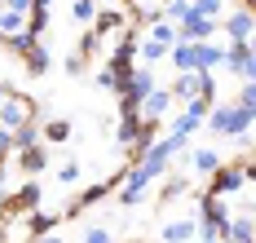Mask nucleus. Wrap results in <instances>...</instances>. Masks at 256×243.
I'll return each instance as SVG.
<instances>
[{
	"instance_id": "nucleus-1",
	"label": "nucleus",
	"mask_w": 256,
	"mask_h": 243,
	"mask_svg": "<svg viewBox=\"0 0 256 243\" xmlns=\"http://www.w3.org/2000/svg\"><path fill=\"white\" fill-rule=\"evenodd\" d=\"M208 128L212 133H221V137H243L248 128H252V110L248 106H212L208 110Z\"/></svg>"
},
{
	"instance_id": "nucleus-2",
	"label": "nucleus",
	"mask_w": 256,
	"mask_h": 243,
	"mask_svg": "<svg viewBox=\"0 0 256 243\" xmlns=\"http://www.w3.org/2000/svg\"><path fill=\"white\" fill-rule=\"evenodd\" d=\"M226 226H230V212H226L221 194H212V190L199 194V239H221Z\"/></svg>"
},
{
	"instance_id": "nucleus-3",
	"label": "nucleus",
	"mask_w": 256,
	"mask_h": 243,
	"mask_svg": "<svg viewBox=\"0 0 256 243\" xmlns=\"http://www.w3.org/2000/svg\"><path fill=\"white\" fill-rule=\"evenodd\" d=\"M31 120H36V98L9 88L4 102H0V124H4V128H22V124H31Z\"/></svg>"
},
{
	"instance_id": "nucleus-4",
	"label": "nucleus",
	"mask_w": 256,
	"mask_h": 243,
	"mask_svg": "<svg viewBox=\"0 0 256 243\" xmlns=\"http://www.w3.org/2000/svg\"><path fill=\"white\" fill-rule=\"evenodd\" d=\"M4 204V216H18V212H36L40 204H44V190H40V182H26V186H18L9 199H0Z\"/></svg>"
},
{
	"instance_id": "nucleus-5",
	"label": "nucleus",
	"mask_w": 256,
	"mask_h": 243,
	"mask_svg": "<svg viewBox=\"0 0 256 243\" xmlns=\"http://www.w3.org/2000/svg\"><path fill=\"white\" fill-rule=\"evenodd\" d=\"M243 186H248V177H243V164H234V168H226V164H221V168L212 172V186H208V190L226 199V194H238Z\"/></svg>"
},
{
	"instance_id": "nucleus-6",
	"label": "nucleus",
	"mask_w": 256,
	"mask_h": 243,
	"mask_svg": "<svg viewBox=\"0 0 256 243\" xmlns=\"http://www.w3.org/2000/svg\"><path fill=\"white\" fill-rule=\"evenodd\" d=\"M216 31H221V22H216V18H199V14H190V18L177 27V36H181V40H194V44H204V40H212Z\"/></svg>"
},
{
	"instance_id": "nucleus-7",
	"label": "nucleus",
	"mask_w": 256,
	"mask_h": 243,
	"mask_svg": "<svg viewBox=\"0 0 256 243\" xmlns=\"http://www.w3.org/2000/svg\"><path fill=\"white\" fill-rule=\"evenodd\" d=\"M221 31L230 36V44H234V40H252V31H256V14H252V9H234L230 18L221 22Z\"/></svg>"
},
{
	"instance_id": "nucleus-8",
	"label": "nucleus",
	"mask_w": 256,
	"mask_h": 243,
	"mask_svg": "<svg viewBox=\"0 0 256 243\" xmlns=\"http://www.w3.org/2000/svg\"><path fill=\"white\" fill-rule=\"evenodd\" d=\"M204 93V71H177L172 80V102H194Z\"/></svg>"
},
{
	"instance_id": "nucleus-9",
	"label": "nucleus",
	"mask_w": 256,
	"mask_h": 243,
	"mask_svg": "<svg viewBox=\"0 0 256 243\" xmlns=\"http://www.w3.org/2000/svg\"><path fill=\"white\" fill-rule=\"evenodd\" d=\"M172 110V88H150L142 98V120H164Z\"/></svg>"
},
{
	"instance_id": "nucleus-10",
	"label": "nucleus",
	"mask_w": 256,
	"mask_h": 243,
	"mask_svg": "<svg viewBox=\"0 0 256 243\" xmlns=\"http://www.w3.org/2000/svg\"><path fill=\"white\" fill-rule=\"evenodd\" d=\"M110 186H115V182H98V186H88L84 194H80V199H71V204L62 208V216H80L84 208H93V204H102L106 194H110Z\"/></svg>"
},
{
	"instance_id": "nucleus-11",
	"label": "nucleus",
	"mask_w": 256,
	"mask_h": 243,
	"mask_svg": "<svg viewBox=\"0 0 256 243\" xmlns=\"http://www.w3.org/2000/svg\"><path fill=\"white\" fill-rule=\"evenodd\" d=\"M194 66H199V71H216V66H226V44H212V40L194 44Z\"/></svg>"
},
{
	"instance_id": "nucleus-12",
	"label": "nucleus",
	"mask_w": 256,
	"mask_h": 243,
	"mask_svg": "<svg viewBox=\"0 0 256 243\" xmlns=\"http://www.w3.org/2000/svg\"><path fill=\"white\" fill-rule=\"evenodd\" d=\"M18 168H22L26 177H40V172L49 168V150H44V146H26V150H18Z\"/></svg>"
},
{
	"instance_id": "nucleus-13",
	"label": "nucleus",
	"mask_w": 256,
	"mask_h": 243,
	"mask_svg": "<svg viewBox=\"0 0 256 243\" xmlns=\"http://www.w3.org/2000/svg\"><path fill=\"white\" fill-rule=\"evenodd\" d=\"M194 234H199L194 221H168V226L159 230V243H190Z\"/></svg>"
},
{
	"instance_id": "nucleus-14",
	"label": "nucleus",
	"mask_w": 256,
	"mask_h": 243,
	"mask_svg": "<svg viewBox=\"0 0 256 243\" xmlns=\"http://www.w3.org/2000/svg\"><path fill=\"white\" fill-rule=\"evenodd\" d=\"M168 58H172V66H177V71H199V66H194V40H172V49H168Z\"/></svg>"
},
{
	"instance_id": "nucleus-15",
	"label": "nucleus",
	"mask_w": 256,
	"mask_h": 243,
	"mask_svg": "<svg viewBox=\"0 0 256 243\" xmlns=\"http://www.w3.org/2000/svg\"><path fill=\"white\" fill-rule=\"evenodd\" d=\"M93 31H98V36H115V31H124V14H120V9H98V18H93Z\"/></svg>"
},
{
	"instance_id": "nucleus-16",
	"label": "nucleus",
	"mask_w": 256,
	"mask_h": 243,
	"mask_svg": "<svg viewBox=\"0 0 256 243\" xmlns=\"http://www.w3.org/2000/svg\"><path fill=\"white\" fill-rule=\"evenodd\" d=\"M226 239H230V243H256V221H252V216H230Z\"/></svg>"
},
{
	"instance_id": "nucleus-17",
	"label": "nucleus",
	"mask_w": 256,
	"mask_h": 243,
	"mask_svg": "<svg viewBox=\"0 0 256 243\" xmlns=\"http://www.w3.org/2000/svg\"><path fill=\"white\" fill-rule=\"evenodd\" d=\"M22 221H26V230H31V239H40V234H53V230H58V221H62V216L40 212V208H36V212H26Z\"/></svg>"
},
{
	"instance_id": "nucleus-18",
	"label": "nucleus",
	"mask_w": 256,
	"mask_h": 243,
	"mask_svg": "<svg viewBox=\"0 0 256 243\" xmlns=\"http://www.w3.org/2000/svg\"><path fill=\"white\" fill-rule=\"evenodd\" d=\"M137 133H142V110H120V146H132L137 142Z\"/></svg>"
},
{
	"instance_id": "nucleus-19",
	"label": "nucleus",
	"mask_w": 256,
	"mask_h": 243,
	"mask_svg": "<svg viewBox=\"0 0 256 243\" xmlns=\"http://www.w3.org/2000/svg\"><path fill=\"white\" fill-rule=\"evenodd\" d=\"M190 168H194V172H204V177H212V172L221 168V155H216L212 146H204V150H194V155H190Z\"/></svg>"
},
{
	"instance_id": "nucleus-20",
	"label": "nucleus",
	"mask_w": 256,
	"mask_h": 243,
	"mask_svg": "<svg viewBox=\"0 0 256 243\" xmlns=\"http://www.w3.org/2000/svg\"><path fill=\"white\" fill-rule=\"evenodd\" d=\"M22 66H26V71H31V76H44V71H49V66H53V58H49V49H44V44L36 40V49H31V54L22 58Z\"/></svg>"
},
{
	"instance_id": "nucleus-21",
	"label": "nucleus",
	"mask_w": 256,
	"mask_h": 243,
	"mask_svg": "<svg viewBox=\"0 0 256 243\" xmlns=\"http://www.w3.org/2000/svg\"><path fill=\"white\" fill-rule=\"evenodd\" d=\"M40 137H44V128L31 120V124H22V128H14V150H26V146H40Z\"/></svg>"
},
{
	"instance_id": "nucleus-22",
	"label": "nucleus",
	"mask_w": 256,
	"mask_h": 243,
	"mask_svg": "<svg viewBox=\"0 0 256 243\" xmlns=\"http://www.w3.org/2000/svg\"><path fill=\"white\" fill-rule=\"evenodd\" d=\"M98 9H102V0H71V22L88 27V22L98 18Z\"/></svg>"
},
{
	"instance_id": "nucleus-23",
	"label": "nucleus",
	"mask_w": 256,
	"mask_h": 243,
	"mask_svg": "<svg viewBox=\"0 0 256 243\" xmlns=\"http://www.w3.org/2000/svg\"><path fill=\"white\" fill-rule=\"evenodd\" d=\"M36 40H40V36H31V31H14V36H4V49H14L18 58H26L36 49Z\"/></svg>"
},
{
	"instance_id": "nucleus-24",
	"label": "nucleus",
	"mask_w": 256,
	"mask_h": 243,
	"mask_svg": "<svg viewBox=\"0 0 256 243\" xmlns=\"http://www.w3.org/2000/svg\"><path fill=\"white\" fill-rule=\"evenodd\" d=\"M168 128H172L177 137H190V133H199V128H204V115H194V110H186V115H181V120H172Z\"/></svg>"
},
{
	"instance_id": "nucleus-25",
	"label": "nucleus",
	"mask_w": 256,
	"mask_h": 243,
	"mask_svg": "<svg viewBox=\"0 0 256 243\" xmlns=\"http://www.w3.org/2000/svg\"><path fill=\"white\" fill-rule=\"evenodd\" d=\"M0 31H4V36L26 31V14H22V9H0Z\"/></svg>"
},
{
	"instance_id": "nucleus-26",
	"label": "nucleus",
	"mask_w": 256,
	"mask_h": 243,
	"mask_svg": "<svg viewBox=\"0 0 256 243\" xmlns=\"http://www.w3.org/2000/svg\"><path fill=\"white\" fill-rule=\"evenodd\" d=\"M186 190H190V177H168V182H164V194H159V204H172V199H181V194H186Z\"/></svg>"
},
{
	"instance_id": "nucleus-27",
	"label": "nucleus",
	"mask_w": 256,
	"mask_h": 243,
	"mask_svg": "<svg viewBox=\"0 0 256 243\" xmlns=\"http://www.w3.org/2000/svg\"><path fill=\"white\" fill-rule=\"evenodd\" d=\"M44 27H49V9L44 4H31L26 9V31L31 36H44Z\"/></svg>"
},
{
	"instance_id": "nucleus-28",
	"label": "nucleus",
	"mask_w": 256,
	"mask_h": 243,
	"mask_svg": "<svg viewBox=\"0 0 256 243\" xmlns=\"http://www.w3.org/2000/svg\"><path fill=\"white\" fill-rule=\"evenodd\" d=\"M190 14H194V4H190V0H168V9H164V18H168V22H186V18H190Z\"/></svg>"
},
{
	"instance_id": "nucleus-29",
	"label": "nucleus",
	"mask_w": 256,
	"mask_h": 243,
	"mask_svg": "<svg viewBox=\"0 0 256 243\" xmlns=\"http://www.w3.org/2000/svg\"><path fill=\"white\" fill-rule=\"evenodd\" d=\"M150 40H159V44L172 49V40H177V22H164V18H159V22L150 27Z\"/></svg>"
},
{
	"instance_id": "nucleus-30",
	"label": "nucleus",
	"mask_w": 256,
	"mask_h": 243,
	"mask_svg": "<svg viewBox=\"0 0 256 243\" xmlns=\"http://www.w3.org/2000/svg\"><path fill=\"white\" fill-rule=\"evenodd\" d=\"M40 128H44L49 142H71V124H66V120H49V124H40Z\"/></svg>"
},
{
	"instance_id": "nucleus-31",
	"label": "nucleus",
	"mask_w": 256,
	"mask_h": 243,
	"mask_svg": "<svg viewBox=\"0 0 256 243\" xmlns=\"http://www.w3.org/2000/svg\"><path fill=\"white\" fill-rule=\"evenodd\" d=\"M190 4L199 18H221V9H226V0H190Z\"/></svg>"
},
{
	"instance_id": "nucleus-32",
	"label": "nucleus",
	"mask_w": 256,
	"mask_h": 243,
	"mask_svg": "<svg viewBox=\"0 0 256 243\" xmlns=\"http://www.w3.org/2000/svg\"><path fill=\"white\" fill-rule=\"evenodd\" d=\"M159 58H168V44H159V40H146V44H142V62L150 66V62H159Z\"/></svg>"
},
{
	"instance_id": "nucleus-33",
	"label": "nucleus",
	"mask_w": 256,
	"mask_h": 243,
	"mask_svg": "<svg viewBox=\"0 0 256 243\" xmlns=\"http://www.w3.org/2000/svg\"><path fill=\"white\" fill-rule=\"evenodd\" d=\"M98 49H102V36H98V31H84V36H80V58H93Z\"/></svg>"
},
{
	"instance_id": "nucleus-34",
	"label": "nucleus",
	"mask_w": 256,
	"mask_h": 243,
	"mask_svg": "<svg viewBox=\"0 0 256 243\" xmlns=\"http://www.w3.org/2000/svg\"><path fill=\"white\" fill-rule=\"evenodd\" d=\"M98 88H102V93H120V76H115L110 66H102V71H98Z\"/></svg>"
},
{
	"instance_id": "nucleus-35",
	"label": "nucleus",
	"mask_w": 256,
	"mask_h": 243,
	"mask_svg": "<svg viewBox=\"0 0 256 243\" xmlns=\"http://www.w3.org/2000/svg\"><path fill=\"white\" fill-rule=\"evenodd\" d=\"M4 243H31V230H26V221H14V226L4 230Z\"/></svg>"
},
{
	"instance_id": "nucleus-36",
	"label": "nucleus",
	"mask_w": 256,
	"mask_h": 243,
	"mask_svg": "<svg viewBox=\"0 0 256 243\" xmlns=\"http://www.w3.org/2000/svg\"><path fill=\"white\" fill-rule=\"evenodd\" d=\"M238 106H248L256 115V80H243V88H238Z\"/></svg>"
},
{
	"instance_id": "nucleus-37",
	"label": "nucleus",
	"mask_w": 256,
	"mask_h": 243,
	"mask_svg": "<svg viewBox=\"0 0 256 243\" xmlns=\"http://www.w3.org/2000/svg\"><path fill=\"white\" fill-rule=\"evenodd\" d=\"M84 243H115V234H110L106 226H88V230H84Z\"/></svg>"
},
{
	"instance_id": "nucleus-38",
	"label": "nucleus",
	"mask_w": 256,
	"mask_h": 243,
	"mask_svg": "<svg viewBox=\"0 0 256 243\" xmlns=\"http://www.w3.org/2000/svg\"><path fill=\"white\" fill-rule=\"evenodd\" d=\"M58 182H62V186H76L80 182V164H62V168H58Z\"/></svg>"
},
{
	"instance_id": "nucleus-39",
	"label": "nucleus",
	"mask_w": 256,
	"mask_h": 243,
	"mask_svg": "<svg viewBox=\"0 0 256 243\" xmlns=\"http://www.w3.org/2000/svg\"><path fill=\"white\" fill-rule=\"evenodd\" d=\"M84 66H88V58H66V76H84Z\"/></svg>"
},
{
	"instance_id": "nucleus-40",
	"label": "nucleus",
	"mask_w": 256,
	"mask_h": 243,
	"mask_svg": "<svg viewBox=\"0 0 256 243\" xmlns=\"http://www.w3.org/2000/svg\"><path fill=\"white\" fill-rule=\"evenodd\" d=\"M4 190H9V164L0 160V199H4Z\"/></svg>"
},
{
	"instance_id": "nucleus-41",
	"label": "nucleus",
	"mask_w": 256,
	"mask_h": 243,
	"mask_svg": "<svg viewBox=\"0 0 256 243\" xmlns=\"http://www.w3.org/2000/svg\"><path fill=\"white\" fill-rule=\"evenodd\" d=\"M243 177H248V182L256 186V160H243Z\"/></svg>"
},
{
	"instance_id": "nucleus-42",
	"label": "nucleus",
	"mask_w": 256,
	"mask_h": 243,
	"mask_svg": "<svg viewBox=\"0 0 256 243\" xmlns=\"http://www.w3.org/2000/svg\"><path fill=\"white\" fill-rule=\"evenodd\" d=\"M4 9H22V14H26V9H31V0H4Z\"/></svg>"
},
{
	"instance_id": "nucleus-43",
	"label": "nucleus",
	"mask_w": 256,
	"mask_h": 243,
	"mask_svg": "<svg viewBox=\"0 0 256 243\" xmlns=\"http://www.w3.org/2000/svg\"><path fill=\"white\" fill-rule=\"evenodd\" d=\"M31 243H62L58 234H40V239H31Z\"/></svg>"
},
{
	"instance_id": "nucleus-44",
	"label": "nucleus",
	"mask_w": 256,
	"mask_h": 243,
	"mask_svg": "<svg viewBox=\"0 0 256 243\" xmlns=\"http://www.w3.org/2000/svg\"><path fill=\"white\" fill-rule=\"evenodd\" d=\"M199 243H230V239H226V234H221V239H199Z\"/></svg>"
},
{
	"instance_id": "nucleus-45",
	"label": "nucleus",
	"mask_w": 256,
	"mask_h": 243,
	"mask_svg": "<svg viewBox=\"0 0 256 243\" xmlns=\"http://www.w3.org/2000/svg\"><path fill=\"white\" fill-rule=\"evenodd\" d=\"M248 49H252V54H256V31H252V40H248Z\"/></svg>"
},
{
	"instance_id": "nucleus-46",
	"label": "nucleus",
	"mask_w": 256,
	"mask_h": 243,
	"mask_svg": "<svg viewBox=\"0 0 256 243\" xmlns=\"http://www.w3.org/2000/svg\"><path fill=\"white\" fill-rule=\"evenodd\" d=\"M4 93H9V84H0V102H4Z\"/></svg>"
},
{
	"instance_id": "nucleus-47",
	"label": "nucleus",
	"mask_w": 256,
	"mask_h": 243,
	"mask_svg": "<svg viewBox=\"0 0 256 243\" xmlns=\"http://www.w3.org/2000/svg\"><path fill=\"white\" fill-rule=\"evenodd\" d=\"M31 4H44V9H49V4H53V0H31Z\"/></svg>"
},
{
	"instance_id": "nucleus-48",
	"label": "nucleus",
	"mask_w": 256,
	"mask_h": 243,
	"mask_svg": "<svg viewBox=\"0 0 256 243\" xmlns=\"http://www.w3.org/2000/svg\"><path fill=\"white\" fill-rule=\"evenodd\" d=\"M243 9H252V14H256V0H248V4H243Z\"/></svg>"
},
{
	"instance_id": "nucleus-49",
	"label": "nucleus",
	"mask_w": 256,
	"mask_h": 243,
	"mask_svg": "<svg viewBox=\"0 0 256 243\" xmlns=\"http://www.w3.org/2000/svg\"><path fill=\"white\" fill-rule=\"evenodd\" d=\"M0 49H4V31H0Z\"/></svg>"
},
{
	"instance_id": "nucleus-50",
	"label": "nucleus",
	"mask_w": 256,
	"mask_h": 243,
	"mask_svg": "<svg viewBox=\"0 0 256 243\" xmlns=\"http://www.w3.org/2000/svg\"><path fill=\"white\" fill-rule=\"evenodd\" d=\"M137 4H146V0H137Z\"/></svg>"
}]
</instances>
